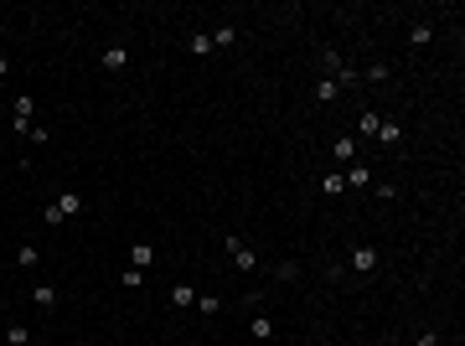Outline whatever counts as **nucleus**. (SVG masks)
I'll use <instances>...</instances> for the list:
<instances>
[{"mask_svg": "<svg viewBox=\"0 0 465 346\" xmlns=\"http://www.w3.org/2000/svg\"><path fill=\"white\" fill-rule=\"evenodd\" d=\"M171 305H176V310H191V305H197V289H191V284H176L171 289Z\"/></svg>", "mask_w": 465, "mask_h": 346, "instance_id": "15", "label": "nucleus"}, {"mask_svg": "<svg viewBox=\"0 0 465 346\" xmlns=\"http://www.w3.org/2000/svg\"><path fill=\"white\" fill-rule=\"evenodd\" d=\"M5 346H31V331L26 325H5Z\"/></svg>", "mask_w": 465, "mask_h": 346, "instance_id": "22", "label": "nucleus"}, {"mask_svg": "<svg viewBox=\"0 0 465 346\" xmlns=\"http://www.w3.org/2000/svg\"><path fill=\"white\" fill-rule=\"evenodd\" d=\"M315 186H321V196H341V191H347V181H341V171H326V176H321Z\"/></svg>", "mask_w": 465, "mask_h": 346, "instance_id": "14", "label": "nucleus"}, {"mask_svg": "<svg viewBox=\"0 0 465 346\" xmlns=\"http://www.w3.org/2000/svg\"><path fill=\"white\" fill-rule=\"evenodd\" d=\"M26 139H31V145H46V139H52V129H46L42 119H36V124H31V135H26Z\"/></svg>", "mask_w": 465, "mask_h": 346, "instance_id": "25", "label": "nucleus"}, {"mask_svg": "<svg viewBox=\"0 0 465 346\" xmlns=\"http://www.w3.org/2000/svg\"><path fill=\"white\" fill-rule=\"evenodd\" d=\"M191 310H202V315H217V310H222V300L207 289V295H197V305H191Z\"/></svg>", "mask_w": 465, "mask_h": 346, "instance_id": "21", "label": "nucleus"}, {"mask_svg": "<svg viewBox=\"0 0 465 346\" xmlns=\"http://www.w3.org/2000/svg\"><path fill=\"white\" fill-rule=\"evenodd\" d=\"M341 181H347V191H367V186H372V171L362 161H351L347 171H341Z\"/></svg>", "mask_w": 465, "mask_h": 346, "instance_id": "4", "label": "nucleus"}, {"mask_svg": "<svg viewBox=\"0 0 465 346\" xmlns=\"http://www.w3.org/2000/svg\"><path fill=\"white\" fill-rule=\"evenodd\" d=\"M331 155H336L341 165H351V161H362L357 155V139H331Z\"/></svg>", "mask_w": 465, "mask_h": 346, "instance_id": "12", "label": "nucleus"}, {"mask_svg": "<svg viewBox=\"0 0 465 346\" xmlns=\"http://www.w3.org/2000/svg\"><path fill=\"white\" fill-rule=\"evenodd\" d=\"M186 46H191L197 57H212V52H217V46H212V31H191V36H186Z\"/></svg>", "mask_w": 465, "mask_h": 346, "instance_id": "13", "label": "nucleus"}, {"mask_svg": "<svg viewBox=\"0 0 465 346\" xmlns=\"http://www.w3.org/2000/svg\"><path fill=\"white\" fill-rule=\"evenodd\" d=\"M57 207H62V217H78V212H83V191H62Z\"/></svg>", "mask_w": 465, "mask_h": 346, "instance_id": "17", "label": "nucleus"}, {"mask_svg": "<svg viewBox=\"0 0 465 346\" xmlns=\"http://www.w3.org/2000/svg\"><path fill=\"white\" fill-rule=\"evenodd\" d=\"M98 62H104V72H124L129 68V57H124V46H119V42L104 46V57H98Z\"/></svg>", "mask_w": 465, "mask_h": 346, "instance_id": "8", "label": "nucleus"}, {"mask_svg": "<svg viewBox=\"0 0 465 346\" xmlns=\"http://www.w3.org/2000/svg\"><path fill=\"white\" fill-rule=\"evenodd\" d=\"M315 98H321V104H336V98H341V88H336L331 78H321V83H315Z\"/></svg>", "mask_w": 465, "mask_h": 346, "instance_id": "18", "label": "nucleus"}, {"mask_svg": "<svg viewBox=\"0 0 465 346\" xmlns=\"http://www.w3.org/2000/svg\"><path fill=\"white\" fill-rule=\"evenodd\" d=\"M357 129H362L367 139H377V129H383V114H377V109H362V114H357Z\"/></svg>", "mask_w": 465, "mask_h": 346, "instance_id": "10", "label": "nucleus"}, {"mask_svg": "<svg viewBox=\"0 0 465 346\" xmlns=\"http://www.w3.org/2000/svg\"><path fill=\"white\" fill-rule=\"evenodd\" d=\"M31 300L42 305V310H57V284H46V279H36V284H31Z\"/></svg>", "mask_w": 465, "mask_h": 346, "instance_id": "6", "label": "nucleus"}, {"mask_svg": "<svg viewBox=\"0 0 465 346\" xmlns=\"http://www.w3.org/2000/svg\"><path fill=\"white\" fill-rule=\"evenodd\" d=\"M351 274H372V269H377V248H372V243H362V248H351Z\"/></svg>", "mask_w": 465, "mask_h": 346, "instance_id": "3", "label": "nucleus"}, {"mask_svg": "<svg viewBox=\"0 0 465 346\" xmlns=\"http://www.w3.org/2000/svg\"><path fill=\"white\" fill-rule=\"evenodd\" d=\"M414 346H440V336H434V331H418V341Z\"/></svg>", "mask_w": 465, "mask_h": 346, "instance_id": "26", "label": "nucleus"}, {"mask_svg": "<svg viewBox=\"0 0 465 346\" xmlns=\"http://www.w3.org/2000/svg\"><path fill=\"white\" fill-rule=\"evenodd\" d=\"M274 279H279V284H295V279H300V264H290V258L274 264Z\"/></svg>", "mask_w": 465, "mask_h": 346, "instance_id": "20", "label": "nucleus"}, {"mask_svg": "<svg viewBox=\"0 0 465 346\" xmlns=\"http://www.w3.org/2000/svg\"><path fill=\"white\" fill-rule=\"evenodd\" d=\"M434 42V26L429 21H418V26H408V46H414V52H424V46Z\"/></svg>", "mask_w": 465, "mask_h": 346, "instance_id": "9", "label": "nucleus"}, {"mask_svg": "<svg viewBox=\"0 0 465 346\" xmlns=\"http://www.w3.org/2000/svg\"><path fill=\"white\" fill-rule=\"evenodd\" d=\"M150 264H155V243H135V248H129V269H140V274H145Z\"/></svg>", "mask_w": 465, "mask_h": 346, "instance_id": "5", "label": "nucleus"}, {"mask_svg": "<svg viewBox=\"0 0 465 346\" xmlns=\"http://www.w3.org/2000/svg\"><path fill=\"white\" fill-rule=\"evenodd\" d=\"M388 78H393L388 62H367V68H362V83H388Z\"/></svg>", "mask_w": 465, "mask_h": 346, "instance_id": "16", "label": "nucleus"}, {"mask_svg": "<svg viewBox=\"0 0 465 346\" xmlns=\"http://www.w3.org/2000/svg\"><path fill=\"white\" fill-rule=\"evenodd\" d=\"M377 145L398 150V145H403V124H398V119H383V129H377Z\"/></svg>", "mask_w": 465, "mask_h": 346, "instance_id": "7", "label": "nucleus"}, {"mask_svg": "<svg viewBox=\"0 0 465 346\" xmlns=\"http://www.w3.org/2000/svg\"><path fill=\"white\" fill-rule=\"evenodd\" d=\"M42 222H46V228H57V222H68V217H62V207L52 202V207H42Z\"/></svg>", "mask_w": 465, "mask_h": 346, "instance_id": "24", "label": "nucleus"}, {"mask_svg": "<svg viewBox=\"0 0 465 346\" xmlns=\"http://www.w3.org/2000/svg\"><path fill=\"white\" fill-rule=\"evenodd\" d=\"M31 124H36V98L31 93H16L11 98V135H31Z\"/></svg>", "mask_w": 465, "mask_h": 346, "instance_id": "1", "label": "nucleus"}, {"mask_svg": "<svg viewBox=\"0 0 465 346\" xmlns=\"http://www.w3.org/2000/svg\"><path fill=\"white\" fill-rule=\"evenodd\" d=\"M5 72H11V57H0V78H5Z\"/></svg>", "mask_w": 465, "mask_h": 346, "instance_id": "27", "label": "nucleus"}, {"mask_svg": "<svg viewBox=\"0 0 465 346\" xmlns=\"http://www.w3.org/2000/svg\"><path fill=\"white\" fill-rule=\"evenodd\" d=\"M16 264H21V269H36V264H42V254H36L31 243H21V248H16Z\"/></svg>", "mask_w": 465, "mask_h": 346, "instance_id": "19", "label": "nucleus"}, {"mask_svg": "<svg viewBox=\"0 0 465 346\" xmlns=\"http://www.w3.org/2000/svg\"><path fill=\"white\" fill-rule=\"evenodd\" d=\"M238 42V26H217V31H212V46H232Z\"/></svg>", "mask_w": 465, "mask_h": 346, "instance_id": "23", "label": "nucleus"}, {"mask_svg": "<svg viewBox=\"0 0 465 346\" xmlns=\"http://www.w3.org/2000/svg\"><path fill=\"white\" fill-rule=\"evenodd\" d=\"M248 336H254V341H269V336H274V321H269L264 310H254V321H248Z\"/></svg>", "mask_w": 465, "mask_h": 346, "instance_id": "11", "label": "nucleus"}, {"mask_svg": "<svg viewBox=\"0 0 465 346\" xmlns=\"http://www.w3.org/2000/svg\"><path fill=\"white\" fill-rule=\"evenodd\" d=\"M222 243H228V254H232V269H243V274H254V269H258V254L248 248L243 238H238V232H228Z\"/></svg>", "mask_w": 465, "mask_h": 346, "instance_id": "2", "label": "nucleus"}]
</instances>
